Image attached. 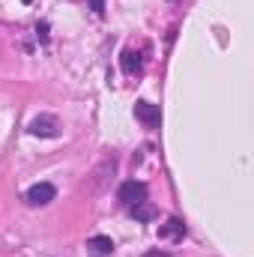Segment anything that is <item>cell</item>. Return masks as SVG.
<instances>
[{"label": "cell", "mask_w": 254, "mask_h": 257, "mask_svg": "<svg viewBox=\"0 0 254 257\" xmlns=\"http://www.w3.org/2000/svg\"><path fill=\"white\" fill-rule=\"evenodd\" d=\"M36 33H39V39H42V42H48V24H39V27H36Z\"/></svg>", "instance_id": "30bf717a"}, {"label": "cell", "mask_w": 254, "mask_h": 257, "mask_svg": "<svg viewBox=\"0 0 254 257\" xmlns=\"http://www.w3.org/2000/svg\"><path fill=\"white\" fill-rule=\"evenodd\" d=\"M87 248L93 251L96 257H108V254H114V242L108 239V236H93L90 242H87Z\"/></svg>", "instance_id": "ba28073f"}, {"label": "cell", "mask_w": 254, "mask_h": 257, "mask_svg": "<svg viewBox=\"0 0 254 257\" xmlns=\"http://www.w3.org/2000/svg\"><path fill=\"white\" fill-rule=\"evenodd\" d=\"M21 3H33V0H21Z\"/></svg>", "instance_id": "7c38bea8"}, {"label": "cell", "mask_w": 254, "mask_h": 257, "mask_svg": "<svg viewBox=\"0 0 254 257\" xmlns=\"http://www.w3.org/2000/svg\"><path fill=\"white\" fill-rule=\"evenodd\" d=\"M129 212H132V218H135V221H153V218L159 215V209H156L150 200H141V203L129 206Z\"/></svg>", "instance_id": "52a82bcc"}, {"label": "cell", "mask_w": 254, "mask_h": 257, "mask_svg": "<svg viewBox=\"0 0 254 257\" xmlns=\"http://www.w3.org/2000/svg\"><path fill=\"white\" fill-rule=\"evenodd\" d=\"M135 117H138L147 128H156L159 123H162V111H159V105H150V102H138V105H135Z\"/></svg>", "instance_id": "277c9868"}, {"label": "cell", "mask_w": 254, "mask_h": 257, "mask_svg": "<svg viewBox=\"0 0 254 257\" xmlns=\"http://www.w3.org/2000/svg\"><path fill=\"white\" fill-rule=\"evenodd\" d=\"M120 200H123L126 206H135V203L147 200V186H144V183H138V180L123 183V186H120Z\"/></svg>", "instance_id": "3957f363"}, {"label": "cell", "mask_w": 254, "mask_h": 257, "mask_svg": "<svg viewBox=\"0 0 254 257\" xmlns=\"http://www.w3.org/2000/svg\"><path fill=\"white\" fill-rule=\"evenodd\" d=\"M159 236L162 239H183L186 236V224L180 218H168L162 227H159Z\"/></svg>", "instance_id": "8992f818"}, {"label": "cell", "mask_w": 254, "mask_h": 257, "mask_svg": "<svg viewBox=\"0 0 254 257\" xmlns=\"http://www.w3.org/2000/svg\"><path fill=\"white\" fill-rule=\"evenodd\" d=\"M57 197V189L51 186V183H36V186H30L27 194H24V200L30 203V206H45V203H51Z\"/></svg>", "instance_id": "7a4b0ae2"}, {"label": "cell", "mask_w": 254, "mask_h": 257, "mask_svg": "<svg viewBox=\"0 0 254 257\" xmlns=\"http://www.w3.org/2000/svg\"><path fill=\"white\" fill-rule=\"evenodd\" d=\"M144 257H171V254H168V251H147Z\"/></svg>", "instance_id": "8fae6325"}, {"label": "cell", "mask_w": 254, "mask_h": 257, "mask_svg": "<svg viewBox=\"0 0 254 257\" xmlns=\"http://www.w3.org/2000/svg\"><path fill=\"white\" fill-rule=\"evenodd\" d=\"M27 128H30V135H36V138H57V135H60V123H57V117H51V114L33 117Z\"/></svg>", "instance_id": "6da1fadb"}, {"label": "cell", "mask_w": 254, "mask_h": 257, "mask_svg": "<svg viewBox=\"0 0 254 257\" xmlns=\"http://www.w3.org/2000/svg\"><path fill=\"white\" fill-rule=\"evenodd\" d=\"M90 9H93L96 15H102V12H105V0H90Z\"/></svg>", "instance_id": "9c48e42d"}, {"label": "cell", "mask_w": 254, "mask_h": 257, "mask_svg": "<svg viewBox=\"0 0 254 257\" xmlns=\"http://www.w3.org/2000/svg\"><path fill=\"white\" fill-rule=\"evenodd\" d=\"M120 66H123V72H126V75H138V72L144 69V51H141V48H126Z\"/></svg>", "instance_id": "5b68a950"}]
</instances>
